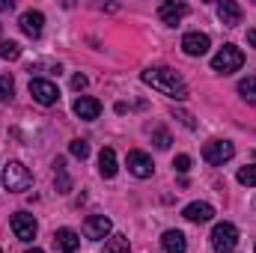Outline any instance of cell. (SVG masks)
Returning a JSON list of instances; mask_svg holds the SVG:
<instances>
[{"label": "cell", "mask_w": 256, "mask_h": 253, "mask_svg": "<svg viewBox=\"0 0 256 253\" xmlns=\"http://www.w3.org/2000/svg\"><path fill=\"white\" fill-rule=\"evenodd\" d=\"M0 57L3 60H18L21 57V45L18 42H0Z\"/></svg>", "instance_id": "22"}, {"label": "cell", "mask_w": 256, "mask_h": 253, "mask_svg": "<svg viewBox=\"0 0 256 253\" xmlns=\"http://www.w3.org/2000/svg\"><path fill=\"white\" fill-rule=\"evenodd\" d=\"M188 15V6L185 3H161V9H158V18L164 21V24H179L182 18Z\"/></svg>", "instance_id": "13"}, {"label": "cell", "mask_w": 256, "mask_h": 253, "mask_svg": "<svg viewBox=\"0 0 256 253\" xmlns=\"http://www.w3.org/2000/svg\"><path fill=\"white\" fill-rule=\"evenodd\" d=\"M68 149H72V155H74V158H80V161L90 155V143H86V140H72V146H68Z\"/></svg>", "instance_id": "24"}, {"label": "cell", "mask_w": 256, "mask_h": 253, "mask_svg": "<svg viewBox=\"0 0 256 253\" xmlns=\"http://www.w3.org/2000/svg\"><path fill=\"white\" fill-rule=\"evenodd\" d=\"M110 218H104V214H90L86 220H84V236L90 238V242H102V238H108L110 236Z\"/></svg>", "instance_id": "8"}, {"label": "cell", "mask_w": 256, "mask_h": 253, "mask_svg": "<svg viewBox=\"0 0 256 253\" xmlns=\"http://www.w3.org/2000/svg\"><path fill=\"white\" fill-rule=\"evenodd\" d=\"M232 155H236V146H232L230 140H212V143L202 146V158H206L208 164H224V161H230Z\"/></svg>", "instance_id": "6"}, {"label": "cell", "mask_w": 256, "mask_h": 253, "mask_svg": "<svg viewBox=\"0 0 256 253\" xmlns=\"http://www.w3.org/2000/svg\"><path fill=\"white\" fill-rule=\"evenodd\" d=\"M33 185V176H30V170L24 167V164H18V161H9L6 167H3V188L6 190H27Z\"/></svg>", "instance_id": "3"}, {"label": "cell", "mask_w": 256, "mask_h": 253, "mask_svg": "<svg viewBox=\"0 0 256 253\" xmlns=\"http://www.w3.org/2000/svg\"><path fill=\"white\" fill-rule=\"evenodd\" d=\"M30 96H33L39 104H45V108L57 104V98H60L57 86H54L51 80H42V78H33V80H30Z\"/></svg>", "instance_id": "7"}, {"label": "cell", "mask_w": 256, "mask_h": 253, "mask_svg": "<svg viewBox=\"0 0 256 253\" xmlns=\"http://www.w3.org/2000/svg\"><path fill=\"white\" fill-rule=\"evenodd\" d=\"M21 30L30 36V39H36V36H42V24H45V15L42 12H33V9H27L24 15H21Z\"/></svg>", "instance_id": "12"}, {"label": "cell", "mask_w": 256, "mask_h": 253, "mask_svg": "<svg viewBox=\"0 0 256 253\" xmlns=\"http://www.w3.org/2000/svg\"><path fill=\"white\" fill-rule=\"evenodd\" d=\"M9 224H12V232H15V238H18V242H33V238H36L39 224H36V218H33V214H27V212H15Z\"/></svg>", "instance_id": "5"}, {"label": "cell", "mask_w": 256, "mask_h": 253, "mask_svg": "<svg viewBox=\"0 0 256 253\" xmlns=\"http://www.w3.org/2000/svg\"><path fill=\"white\" fill-rule=\"evenodd\" d=\"M238 96L248 102V104H256V78H244L238 84Z\"/></svg>", "instance_id": "20"}, {"label": "cell", "mask_w": 256, "mask_h": 253, "mask_svg": "<svg viewBox=\"0 0 256 253\" xmlns=\"http://www.w3.org/2000/svg\"><path fill=\"white\" fill-rule=\"evenodd\" d=\"M161 248H164V253H185L188 250L185 232H179V230H167V232L161 236Z\"/></svg>", "instance_id": "14"}, {"label": "cell", "mask_w": 256, "mask_h": 253, "mask_svg": "<svg viewBox=\"0 0 256 253\" xmlns=\"http://www.w3.org/2000/svg\"><path fill=\"white\" fill-rule=\"evenodd\" d=\"M238 244V230L232 224H218L212 230V248L214 253H232Z\"/></svg>", "instance_id": "4"}, {"label": "cell", "mask_w": 256, "mask_h": 253, "mask_svg": "<svg viewBox=\"0 0 256 253\" xmlns=\"http://www.w3.org/2000/svg\"><path fill=\"white\" fill-rule=\"evenodd\" d=\"M72 110H74L80 120L92 122V120H98V114H102V104H98L96 98H90V96H78V98H74V104H72Z\"/></svg>", "instance_id": "10"}, {"label": "cell", "mask_w": 256, "mask_h": 253, "mask_svg": "<svg viewBox=\"0 0 256 253\" xmlns=\"http://www.w3.org/2000/svg\"><path fill=\"white\" fill-rule=\"evenodd\" d=\"M54 242H57V248H60L63 253H74L78 248H80V238H78L74 230H57Z\"/></svg>", "instance_id": "17"}, {"label": "cell", "mask_w": 256, "mask_h": 253, "mask_svg": "<svg viewBox=\"0 0 256 253\" xmlns=\"http://www.w3.org/2000/svg\"><path fill=\"white\" fill-rule=\"evenodd\" d=\"M244 66V54L236 48V45H224L214 57H212V68L220 72V74H232Z\"/></svg>", "instance_id": "2"}, {"label": "cell", "mask_w": 256, "mask_h": 253, "mask_svg": "<svg viewBox=\"0 0 256 253\" xmlns=\"http://www.w3.org/2000/svg\"><path fill=\"white\" fill-rule=\"evenodd\" d=\"M182 214H185L188 220H194V224H206V220L214 218V208H212L208 202H191V206H185Z\"/></svg>", "instance_id": "15"}, {"label": "cell", "mask_w": 256, "mask_h": 253, "mask_svg": "<svg viewBox=\"0 0 256 253\" xmlns=\"http://www.w3.org/2000/svg\"><path fill=\"white\" fill-rule=\"evenodd\" d=\"M12 92H15V80H12V74H0V102H9Z\"/></svg>", "instance_id": "23"}, {"label": "cell", "mask_w": 256, "mask_h": 253, "mask_svg": "<svg viewBox=\"0 0 256 253\" xmlns=\"http://www.w3.org/2000/svg\"><path fill=\"white\" fill-rule=\"evenodd\" d=\"M98 173L104 179H114L116 176V152L114 149H102V155H98Z\"/></svg>", "instance_id": "18"}, {"label": "cell", "mask_w": 256, "mask_h": 253, "mask_svg": "<svg viewBox=\"0 0 256 253\" xmlns=\"http://www.w3.org/2000/svg\"><path fill=\"white\" fill-rule=\"evenodd\" d=\"M238 182H242V185H256V164L238 170Z\"/></svg>", "instance_id": "25"}, {"label": "cell", "mask_w": 256, "mask_h": 253, "mask_svg": "<svg viewBox=\"0 0 256 253\" xmlns=\"http://www.w3.org/2000/svg\"><path fill=\"white\" fill-rule=\"evenodd\" d=\"M84 86H86V78H84V74H74V78H72V90H78V92H80Z\"/></svg>", "instance_id": "28"}, {"label": "cell", "mask_w": 256, "mask_h": 253, "mask_svg": "<svg viewBox=\"0 0 256 253\" xmlns=\"http://www.w3.org/2000/svg\"><path fill=\"white\" fill-rule=\"evenodd\" d=\"M173 167H176L179 173H188V170H191V158H188V155H176V161H173Z\"/></svg>", "instance_id": "27"}, {"label": "cell", "mask_w": 256, "mask_h": 253, "mask_svg": "<svg viewBox=\"0 0 256 253\" xmlns=\"http://www.w3.org/2000/svg\"><path fill=\"white\" fill-rule=\"evenodd\" d=\"M104 253H131V248H128V238H126V236H114V238H108Z\"/></svg>", "instance_id": "21"}, {"label": "cell", "mask_w": 256, "mask_h": 253, "mask_svg": "<svg viewBox=\"0 0 256 253\" xmlns=\"http://www.w3.org/2000/svg\"><path fill=\"white\" fill-rule=\"evenodd\" d=\"M218 15H220V21H224L226 27L242 24V6H238V3H232V0H224V3L218 6Z\"/></svg>", "instance_id": "16"}, {"label": "cell", "mask_w": 256, "mask_h": 253, "mask_svg": "<svg viewBox=\"0 0 256 253\" xmlns=\"http://www.w3.org/2000/svg\"><path fill=\"white\" fill-rule=\"evenodd\" d=\"M27 253H42V250H39V248H33V250H27Z\"/></svg>", "instance_id": "31"}, {"label": "cell", "mask_w": 256, "mask_h": 253, "mask_svg": "<svg viewBox=\"0 0 256 253\" xmlns=\"http://www.w3.org/2000/svg\"><path fill=\"white\" fill-rule=\"evenodd\" d=\"M126 161H128V170H131L137 179H149V176H152V170H155L152 158H149L146 152H140V149H131Z\"/></svg>", "instance_id": "9"}, {"label": "cell", "mask_w": 256, "mask_h": 253, "mask_svg": "<svg viewBox=\"0 0 256 253\" xmlns=\"http://www.w3.org/2000/svg\"><path fill=\"white\" fill-rule=\"evenodd\" d=\"M248 42H250V45L256 48V30H250V33H248Z\"/></svg>", "instance_id": "30"}, {"label": "cell", "mask_w": 256, "mask_h": 253, "mask_svg": "<svg viewBox=\"0 0 256 253\" xmlns=\"http://www.w3.org/2000/svg\"><path fill=\"white\" fill-rule=\"evenodd\" d=\"M143 84H149L152 90H158V92H164V96H170V98H176V102H182V98H188V86H185V80L173 72V68H146L143 74Z\"/></svg>", "instance_id": "1"}, {"label": "cell", "mask_w": 256, "mask_h": 253, "mask_svg": "<svg viewBox=\"0 0 256 253\" xmlns=\"http://www.w3.org/2000/svg\"><path fill=\"white\" fill-rule=\"evenodd\" d=\"M208 45H212V39H208L206 33H188V36L182 39V51H185L188 57H202V54L208 51Z\"/></svg>", "instance_id": "11"}, {"label": "cell", "mask_w": 256, "mask_h": 253, "mask_svg": "<svg viewBox=\"0 0 256 253\" xmlns=\"http://www.w3.org/2000/svg\"><path fill=\"white\" fill-rule=\"evenodd\" d=\"M152 140H155L158 149H170V134H167L164 128H155V131H152Z\"/></svg>", "instance_id": "26"}, {"label": "cell", "mask_w": 256, "mask_h": 253, "mask_svg": "<svg viewBox=\"0 0 256 253\" xmlns=\"http://www.w3.org/2000/svg\"><path fill=\"white\" fill-rule=\"evenodd\" d=\"M54 179H57V190H60V194H68V190H72V182H68V173H66L63 158L54 161Z\"/></svg>", "instance_id": "19"}, {"label": "cell", "mask_w": 256, "mask_h": 253, "mask_svg": "<svg viewBox=\"0 0 256 253\" xmlns=\"http://www.w3.org/2000/svg\"><path fill=\"white\" fill-rule=\"evenodd\" d=\"M179 120H182V122H185V126H188V128H194V120H191V116H188V114H179Z\"/></svg>", "instance_id": "29"}]
</instances>
